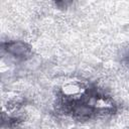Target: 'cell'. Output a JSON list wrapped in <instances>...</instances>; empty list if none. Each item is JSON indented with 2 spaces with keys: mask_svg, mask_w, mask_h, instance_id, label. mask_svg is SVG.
Masks as SVG:
<instances>
[{
  "mask_svg": "<svg viewBox=\"0 0 129 129\" xmlns=\"http://www.w3.org/2000/svg\"><path fill=\"white\" fill-rule=\"evenodd\" d=\"M55 107L61 114L79 121H88L116 111L114 101L93 85L86 86L74 93L59 90Z\"/></svg>",
  "mask_w": 129,
  "mask_h": 129,
  "instance_id": "6da1fadb",
  "label": "cell"
},
{
  "mask_svg": "<svg viewBox=\"0 0 129 129\" xmlns=\"http://www.w3.org/2000/svg\"><path fill=\"white\" fill-rule=\"evenodd\" d=\"M3 48L13 56L21 59H25L29 57L31 50L30 48L24 43L20 41H10L3 43Z\"/></svg>",
  "mask_w": 129,
  "mask_h": 129,
  "instance_id": "7a4b0ae2",
  "label": "cell"
}]
</instances>
